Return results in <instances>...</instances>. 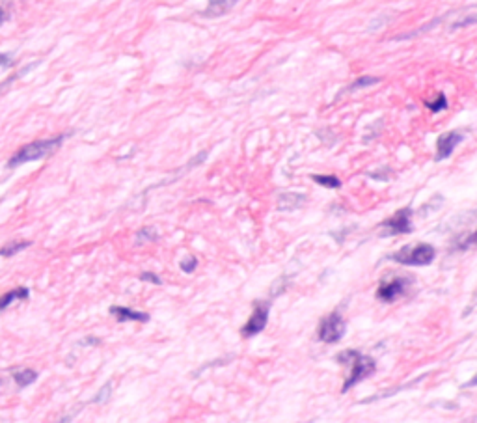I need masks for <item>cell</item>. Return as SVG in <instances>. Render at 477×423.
Returning a JSON list of instances; mask_svg holds the SVG:
<instances>
[{"instance_id":"obj_1","label":"cell","mask_w":477,"mask_h":423,"mask_svg":"<svg viewBox=\"0 0 477 423\" xmlns=\"http://www.w3.org/2000/svg\"><path fill=\"white\" fill-rule=\"evenodd\" d=\"M336 360H338L339 364L351 365V375L345 380L343 388H341L343 394L351 390L352 386H356L358 383H362L364 378L371 377L375 370H377V362L371 356H365V354L358 352V350H343V352H339Z\"/></svg>"},{"instance_id":"obj_2","label":"cell","mask_w":477,"mask_h":423,"mask_svg":"<svg viewBox=\"0 0 477 423\" xmlns=\"http://www.w3.org/2000/svg\"><path fill=\"white\" fill-rule=\"evenodd\" d=\"M66 136L67 134H60V136H53V138H47V140H38V142H32V144L23 146L19 152L15 153L14 157L10 159L8 166H10V168H17V166L21 165L32 162V160L45 159V157L53 155V153L62 146V142L66 140Z\"/></svg>"},{"instance_id":"obj_3","label":"cell","mask_w":477,"mask_h":423,"mask_svg":"<svg viewBox=\"0 0 477 423\" xmlns=\"http://www.w3.org/2000/svg\"><path fill=\"white\" fill-rule=\"evenodd\" d=\"M390 258L399 265L425 267V265H431L432 261H435V258H437V250H435V246L425 245V243H421V245H414V246L406 245L403 246L399 252H395V254H391Z\"/></svg>"},{"instance_id":"obj_4","label":"cell","mask_w":477,"mask_h":423,"mask_svg":"<svg viewBox=\"0 0 477 423\" xmlns=\"http://www.w3.org/2000/svg\"><path fill=\"white\" fill-rule=\"evenodd\" d=\"M347 324H345L343 317L339 311H332L326 317L321 319L317 328V337L323 343H338L341 341V337L345 336Z\"/></svg>"},{"instance_id":"obj_5","label":"cell","mask_w":477,"mask_h":423,"mask_svg":"<svg viewBox=\"0 0 477 423\" xmlns=\"http://www.w3.org/2000/svg\"><path fill=\"white\" fill-rule=\"evenodd\" d=\"M412 209L411 207H403L399 209L393 217L386 219L380 228L384 230L382 237H393V235H406V233H412Z\"/></svg>"},{"instance_id":"obj_6","label":"cell","mask_w":477,"mask_h":423,"mask_svg":"<svg viewBox=\"0 0 477 423\" xmlns=\"http://www.w3.org/2000/svg\"><path fill=\"white\" fill-rule=\"evenodd\" d=\"M412 278H393L388 280L377 289V298L382 302H395L398 298L404 297L411 289Z\"/></svg>"},{"instance_id":"obj_7","label":"cell","mask_w":477,"mask_h":423,"mask_svg":"<svg viewBox=\"0 0 477 423\" xmlns=\"http://www.w3.org/2000/svg\"><path fill=\"white\" fill-rule=\"evenodd\" d=\"M267 323H269V304L267 302H258L254 306V311L250 319L246 321V324L241 328V336L243 337H254L265 330Z\"/></svg>"},{"instance_id":"obj_8","label":"cell","mask_w":477,"mask_h":423,"mask_svg":"<svg viewBox=\"0 0 477 423\" xmlns=\"http://www.w3.org/2000/svg\"><path fill=\"white\" fill-rule=\"evenodd\" d=\"M464 140V134L458 131H450L442 134L437 142V155H435V160H445L450 159L451 153L455 152V147Z\"/></svg>"},{"instance_id":"obj_9","label":"cell","mask_w":477,"mask_h":423,"mask_svg":"<svg viewBox=\"0 0 477 423\" xmlns=\"http://www.w3.org/2000/svg\"><path fill=\"white\" fill-rule=\"evenodd\" d=\"M110 313L118 319L119 323H129V321H133V323H147L149 321V313L131 310V308H125V306H112Z\"/></svg>"},{"instance_id":"obj_10","label":"cell","mask_w":477,"mask_h":423,"mask_svg":"<svg viewBox=\"0 0 477 423\" xmlns=\"http://www.w3.org/2000/svg\"><path fill=\"white\" fill-rule=\"evenodd\" d=\"M308 202V196L306 194H300V192H282L278 196V211H295V209H300L302 205Z\"/></svg>"},{"instance_id":"obj_11","label":"cell","mask_w":477,"mask_h":423,"mask_svg":"<svg viewBox=\"0 0 477 423\" xmlns=\"http://www.w3.org/2000/svg\"><path fill=\"white\" fill-rule=\"evenodd\" d=\"M237 0H209V6L201 12L204 17H220V15L228 14Z\"/></svg>"},{"instance_id":"obj_12","label":"cell","mask_w":477,"mask_h":423,"mask_svg":"<svg viewBox=\"0 0 477 423\" xmlns=\"http://www.w3.org/2000/svg\"><path fill=\"white\" fill-rule=\"evenodd\" d=\"M30 297V289L28 287H17V289H12V291L4 293L0 297V311L8 310L10 306L17 302V300H27Z\"/></svg>"},{"instance_id":"obj_13","label":"cell","mask_w":477,"mask_h":423,"mask_svg":"<svg viewBox=\"0 0 477 423\" xmlns=\"http://www.w3.org/2000/svg\"><path fill=\"white\" fill-rule=\"evenodd\" d=\"M477 246V230L472 233H463L451 241V252H466Z\"/></svg>"},{"instance_id":"obj_14","label":"cell","mask_w":477,"mask_h":423,"mask_svg":"<svg viewBox=\"0 0 477 423\" xmlns=\"http://www.w3.org/2000/svg\"><path fill=\"white\" fill-rule=\"evenodd\" d=\"M378 82H380V79H378V77L365 75V77H360V79L354 80L352 84H349L347 88H343L338 97H341V95H345V93H352V92H358V90H364V88L375 86V84H378Z\"/></svg>"},{"instance_id":"obj_15","label":"cell","mask_w":477,"mask_h":423,"mask_svg":"<svg viewBox=\"0 0 477 423\" xmlns=\"http://www.w3.org/2000/svg\"><path fill=\"white\" fill-rule=\"evenodd\" d=\"M14 380L19 388H27V386H30V384L38 380V371L28 370V367L14 370Z\"/></svg>"},{"instance_id":"obj_16","label":"cell","mask_w":477,"mask_h":423,"mask_svg":"<svg viewBox=\"0 0 477 423\" xmlns=\"http://www.w3.org/2000/svg\"><path fill=\"white\" fill-rule=\"evenodd\" d=\"M310 178L317 183V185L325 186V189H330V191H336V189H339L341 186V181H339V178H336V176H332V173H312Z\"/></svg>"},{"instance_id":"obj_17","label":"cell","mask_w":477,"mask_h":423,"mask_svg":"<svg viewBox=\"0 0 477 423\" xmlns=\"http://www.w3.org/2000/svg\"><path fill=\"white\" fill-rule=\"evenodd\" d=\"M30 246H32L30 241H17V243H10V245L0 248V256H2V258H12V256L19 254L21 250H27V248H30Z\"/></svg>"},{"instance_id":"obj_18","label":"cell","mask_w":477,"mask_h":423,"mask_svg":"<svg viewBox=\"0 0 477 423\" xmlns=\"http://www.w3.org/2000/svg\"><path fill=\"white\" fill-rule=\"evenodd\" d=\"M155 241H159V232L155 228H142L134 237V245L140 246L144 243H155Z\"/></svg>"},{"instance_id":"obj_19","label":"cell","mask_w":477,"mask_h":423,"mask_svg":"<svg viewBox=\"0 0 477 423\" xmlns=\"http://www.w3.org/2000/svg\"><path fill=\"white\" fill-rule=\"evenodd\" d=\"M425 106H427L431 112H440V110H445V108H448V97H445L444 93H440V95H437V99L435 101H425Z\"/></svg>"},{"instance_id":"obj_20","label":"cell","mask_w":477,"mask_h":423,"mask_svg":"<svg viewBox=\"0 0 477 423\" xmlns=\"http://www.w3.org/2000/svg\"><path fill=\"white\" fill-rule=\"evenodd\" d=\"M110 394H112V383H106L103 388H101L95 396H93L92 403L99 404V403H105V401H108V397H110Z\"/></svg>"},{"instance_id":"obj_21","label":"cell","mask_w":477,"mask_h":423,"mask_svg":"<svg viewBox=\"0 0 477 423\" xmlns=\"http://www.w3.org/2000/svg\"><path fill=\"white\" fill-rule=\"evenodd\" d=\"M179 267H181V271L186 272V274H193V272L196 271V267H198V259L194 258V256H186V258L179 263Z\"/></svg>"},{"instance_id":"obj_22","label":"cell","mask_w":477,"mask_h":423,"mask_svg":"<svg viewBox=\"0 0 477 423\" xmlns=\"http://www.w3.org/2000/svg\"><path fill=\"white\" fill-rule=\"evenodd\" d=\"M476 23H477V15H468V17H464V19L455 21V23L451 25V30H458V28L472 27V25H476Z\"/></svg>"},{"instance_id":"obj_23","label":"cell","mask_w":477,"mask_h":423,"mask_svg":"<svg viewBox=\"0 0 477 423\" xmlns=\"http://www.w3.org/2000/svg\"><path fill=\"white\" fill-rule=\"evenodd\" d=\"M287 285H289V280H287V278H280L278 284L272 285L271 297H280V295H282V293H284L285 289H287Z\"/></svg>"},{"instance_id":"obj_24","label":"cell","mask_w":477,"mask_h":423,"mask_svg":"<svg viewBox=\"0 0 477 423\" xmlns=\"http://www.w3.org/2000/svg\"><path fill=\"white\" fill-rule=\"evenodd\" d=\"M140 280H142V282H149V284H155V285H162V280H160L157 274H153V272H142V274H140Z\"/></svg>"},{"instance_id":"obj_25","label":"cell","mask_w":477,"mask_h":423,"mask_svg":"<svg viewBox=\"0 0 477 423\" xmlns=\"http://www.w3.org/2000/svg\"><path fill=\"white\" fill-rule=\"evenodd\" d=\"M476 306H477V289H476V293H474V298H472V302L468 306H466V310H464L463 317H468L472 311H474V308H476Z\"/></svg>"},{"instance_id":"obj_26","label":"cell","mask_w":477,"mask_h":423,"mask_svg":"<svg viewBox=\"0 0 477 423\" xmlns=\"http://www.w3.org/2000/svg\"><path fill=\"white\" fill-rule=\"evenodd\" d=\"M12 66V58L8 54H0V67H8Z\"/></svg>"},{"instance_id":"obj_27","label":"cell","mask_w":477,"mask_h":423,"mask_svg":"<svg viewBox=\"0 0 477 423\" xmlns=\"http://www.w3.org/2000/svg\"><path fill=\"white\" fill-rule=\"evenodd\" d=\"M101 341L97 337H84V341H80V345H99Z\"/></svg>"},{"instance_id":"obj_28","label":"cell","mask_w":477,"mask_h":423,"mask_svg":"<svg viewBox=\"0 0 477 423\" xmlns=\"http://www.w3.org/2000/svg\"><path fill=\"white\" fill-rule=\"evenodd\" d=\"M476 386H477V373L470 378V380H468V383L463 384V388H476Z\"/></svg>"},{"instance_id":"obj_29","label":"cell","mask_w":477,"mask_h":423,"mask_svg":"<svg viewBox=\"0 0 477 423\" xmlns=\"http://www.w3.org/2000/svg\"><path fill=\"white\" fill-rule=\"evenodd\" d=\"M4 21H6V12H4V8L0 6V25H2Z\"/></svg>"}]
</instances>
